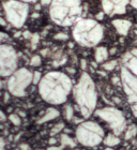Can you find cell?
Returning <instances> with one entry per match:
<instances>
[{"label": "cell", "mask_w": 137, "mask_h": 150, "mask_svg": "<svg viewBox=\"0 0 137 150\" xmlns=\"http://www.w3.org/2000/svg\"><path fill=\"white\" fill-rule=\"evenodd\" d=\"M6 24H8V21H6V19H3L2 17H0V26H2V27H6Z\"/></svg>", "instance_id": "cell-32"}, {"label": "cell", "mask_w": 137, "mask_h": 150, "mask_svg": "<svg viewBox=\"0 0 137 150\" xmlns=\"http://www.w3.org/2000/svg\"><path fill=\"white\" fill-rule=\"evenodd\" d=\"M63 129H64V123H63V122H59V123L55 125L53 128H52V130H50V136L57 135L58 133H60V132L62 131Z\"/></svg>", "instance_id": "cell-20"}, {"label": "cell", "mask_w": 137, "mask_h": 150, "mask_svg": "<svg viewBox=\"0 0 137 150\" xmlns=\"http://www.w3.org/2000/svg\"><path fill=\"white\" fill-rule=\"evenodd\" d=\"M54 39L58 41H66L68 39V35L66 33H64V32H59V33H56V35H54Z\"/></svg>", "instance_id": "cell-24"}, {"label": "cell", "mask_w": 137, "mask_h": 150, "mask_svg": "<svg viewBox=\"0 0 137 150\" xmlns=\"http://www.w3.org/2000/svg\"><path fill=\"white\" fill-rule=\"evenodd\" d=\"M132 110H133V112H134L135 117L137 118V103H135L133 106H132Z\"/></svg>", "instance_id": "cell-33"}, {"label": "cell", "mask_w": 137, "mask_h": 150, "mask_svg": "<svg viewBox=\"0 0 137 150\" xmlns=\"http://www.w3.org/2000/svg\"><path fill=\"white\" fill-rule=\"evenodd\" d=\"M112 24L120 35H128L132 26V23L130 21H128V19H121V18L112 19Z\"/></svg>", "instance_id": "cell-13"}, {"label": "cell", "mask_w": 137, "mask_h": 150, "mask_svg": "<svg viewBox=\"0 0 137 150\" xmlns=\"http://www.w3.org/2000/svg\"><path fill=\"white\" fill-rule=\"evenodd\" d=\"M121 83L129 102L137 103V76L130 72L125 67L121 69Z\"/></svg>", "instance_id": "cell-10"}, {"label": "cell", "mask_w": 137, "mask_h": 150, "mask_svg": "<svg viewBox=\"0 0 137 150\" xmlns=\"http://www.w3.org/2000/svg\"><path fill=\"white\" fill-rule=\"evenodd\" d=\"M95 115L108 123V125L114 130L115 134H120L125 127V118L123 114L114 107H104L95 112Z\"/></svg>", "instance_id": "cell-9"}, {"label": "cell", "mask_w": 137, "mask_h": 150, "mask_svg": "<svg viewBox=\"0 0 137 150\" xmlns=\"http://www.w3.org/2000/svg\"><path fill=\"white\" fill-rule=\"evenodd\" d=\"M39 41H40V35H39V33H33L32 37L30 38V42H31V48L32 50H34V48L37 47Z\"/></svg>", "instance_id": "cell-23"}, {"label": "cell", "mask_w": 137, "mask_h": 150, "mask_svg": "<svg viewBox=\"0 0 137 150\" xmlns=\"http://www.w3.org/2000/svg\"><path fill=\"white\" fill-rule=\"evenodd\" d=\"M102 16H103V13H101V14H99V15H97V18H99V19H102L103 18Z\"/></svg>", "instance_id": "cell-43"}, {"label": "cell", "mask_w": 137, "mask_h": 150, "mask_svg": "<svg viewBox=\"0 0 137 150\" xmlns=\"http://www.w3.org/2000/svg\"><path fill=\"white\" fill-rule=\"evenodd\" d=\"M0 119H1V120H4V119H6V116H4V114H3L1 110H0Z\"/></svg>", "instance_id": "cell-38"}, {"label": "cell", "mask_w": 137, "mask_h": 150, "mask_svg": "<svg viewBox=\"0 0 137 150\" xmlns=\"http://www.w3.org/2000/svg\"><path fill=\"white\" fill-rule=\"evenodd\" d=\"M116 52H117V50H116V48H112V50H110V52H109V54H110V55H114Z\"/></svg>", "instance_id": "cell-41"}, {"label": "cell", "mask_w": 137, "mask_h": 150, "mask_svg": "<svg viewBox=\"0 0 137 150\" xmlns=\"http://www.w3.org/2000/svg\"><path fill=\"white\" fill-rule=\"evenodd\" d=\"M23 2H26V3H30V2H35L37 0H20Z\"/></svg>", "instance_id": "cell-40"}, {"label": "cell", "mask_w": 137, "mask_h": 150, "mask_svg": "<svg viewBox=\"0 0 137 150\" xmlns=\"http://www.w3.org/2000/svg\"><path fill=\"white\" fill-rule=\"evenodd\" d=\"M123 64L131 73L137 76V48L132 50L130 53H126L122 58Z\"/></svg>", "instance_id": "cell-12"}, {"label": "cell", "mask_w": 137, "mask_h": 150, "mask_svg": "<svg viewBox=\"0 0 137 150\" xmlns=\"http://www.w3.org/2000/svg\"><path fill=\"white\" fill-rule=\"evenodd\" d=\"M52 1H53V0H41V4H42V6H48V4H49L50 6Z\"/></svg>", "instance_id": "cell-31"}, {"label": "cell", "mask_w": 137, "mask_h": 150, "mask_svg": "<svg viewBox=\"0 0 137 150\" xmlns=\"http://www.w3.org/2000/svg\"><path fill=\"white\" fill-rule=\"evenodd\" d=\"M73 90L71 78L66 73L50 71L44 75L39 83L40 97L46 103L60 105L66 103L68 94Z\"/></svg>", "instance_id": "cell-1"}, {"label": "cell", "mask_w": 137, "mask_h": 150, "mask_svg": "<svg viewBox=\"0 0 137 150\" xmlns=\"http://www.w3.org/2000/svg\"><path fill=\"white\" fill-rule=\"evenodd\" d=\"M64 118L68 120V121H71L72 119L74 118V108H73V106L72 105H66V107H64Z\"/></svg>", "instance_id": "cell-18"}, {"label": "cell", "mask_w": 137, "mask_h": 150, "mask_svg": "<svg viewBox=\"0 0 137 150\" xmlns=\"http://www.w3.org/2000/svg\"><path fill=\"white\" fill-rule=\"evenodd\" d=\"M129 3L130 0H102L103 12L110 17L121 15L126 12V6Z\"/></svg>", "instance_id": "cell-11"}, {"label": "cell", "mask_w": 137, "mask_h": 150, "mask_svg": "<svg viewBox=\"0 0 137 150\" xmlns=\"http://www.w3.org/2000/svg\"><path fill=\"white\" fill-rule=\"evenodd\" d=\"M33 83V73L26 68L17 69L6 81L8 90L12 96L23 98L26 96L27 89Z\"/></svg>", "instance_id": "cell-7"}, {"label": "cell", "mask_w": 137, "mask_h": 150, "mask_svg": "<svg viewBox=\"0 0 137 150\" xmlns=\"http://www.w3.org/2000/svg\"><path fill=\"white\" fill-rule=\"evenodd\" d=\"M24 37L25 38H31L32 37V35H30V32H25V33H24Z\"/></svg>", "instance_id": "cell-39"}, {"label": "cell", "mask_w": 137, "mask_h": 150, "mask_svg": "<svg viewBox=\"0 0 137 150\" xmlns=\"http://www.w3.org/2000/svg\"><path fill=\"white\" fill-rule=\"evenodd\" d=\"M4 147H6V142L2 137H0V150H6Z\"/></svg>", "instance_id": "cell-29"}, {"label": "cell", "mask_w": 137, "mask_h": 150, "mask_svg": "<svg viewBox=\"0 0 137 150\" xmlns=\"http://www.w3.org/2000/svg\"><path fill=\"white\" fill-rule=\"evenodd\" d=\"M41 63H42V58H41L40 55H34V56L31 57L30 59V66L31 67H40Z\"/></svg>", "instance_id": "cell-21"}, {"label": "cell", "mask_w": 137, "mask_h": 150, "mask_svg": "<svg viewBox=\"0 0 137 150\" xmlns=\"http://www.w3.org/2000/svg\"><path fill=\"white\" fill-rule=\"evenodd\" d=\"M130 3L132 4V6H134L135 9H137V0H130Z\"/></svg>", "instance_id": "cell-35"}, {"label": "cell", "mask_w": 137, "mask_h": 150, "mask_svg": "<svg viewBox=\"0 0 137 150\" xmlns=\"http://www.w3.org/2000/svg\"><path fill=\"white\" fill-rule=\"evenodd\" d=\"M75 135L77 142L83 146L94 147L104 139V130L97 122L85 121L77 127Z\"/></svg>", "instance_id": "cell-5"}, {"label": "cell", "mask_w": 137, "mask_h": 150, "mask_svg": "<svg viewBox=\"0 0 137 150\" xmlns=\"http://www.w3.org/2000/svg\"><path fill=\"white\" fill-rule=\"evenodd\" d=\"M2 87V83H1V81H0V88Z\"/></svg>", "instance_id": "cell-45"}, {"label": "cell", "mask_w": 137, "mask_h": 150, "mask_svg": "<svg viewBox=\"0 0 137 150\" xmlns=\"http://www.w3.org/2000/svg\"><path fill=\"white\" fill-rule=\"evenodd\" d=\"M41 150H43V149H41Z\"/></svg>", "instance_id": "cell-47"}, {"label": "cell", "mask_w": 137, "mask_h": 150, "mask_svg": "<svg viewBox=\"0 0 137 150\" xmlns=\"http://www.w3.org/2000/svg\"><path fill=\"white\" fill-rule=\"evenodd\" d=\"M117 64H118L117 60H110V61L102 63V68L105 70V71H112L114 69H116Z\"/></svg>", "instance_id": "cell-19"}, {"label": "cell", "mask_w": 137, "mask_h": 150, "mask_svg": "<svg viewBox=\"0 0 137 150\" xmlns=\"http://www.w3.org/2000/svg\"><path fill=\"white\" fill-rule=\"evenodd\" d=\"M2 6L8 23L17 29L22 28L29 14L28 3L20 0H8L2 3Z\"/></svg>", "instance_id": "cell-6"}, {"label": "cell", "mask_w": 137, "mask_h": 150, "mask_svg": "<svg viewBox=\"0 0 137 150\" xmlns=\"http://www.w3.org/2000/svg\"><path fill=\"white\" fill-rule=\"evenodd\" d=\"M135 131H136V129H135V127H131V128L129 129L128 132H126V134H125V138L126 139H129V138L132 137V134L135 135Z\"/></svg>", "instance_id": "cell-26"}, {"label": "cell", "mask_w": 137, "mask_h": 150, "mask_svg": "<svg viewBox=\"0 0 137 150\" xmlns=\"http://www.w3.org/2000/svg\"><path fill=\"white\" fill-rule=\"evenodd\" d=\"M60 143H61V147H70L73 148L76 146V143L72 137H70L68 135L66 134H62L60 136Z\"/></svg>", "instance_id": "cell-17"}, {"label": "cell", "mask_w": 137, "mask_h": 150, "mask_svg": "<svg viewBox=\"0 0 137 150\" xmlns=\"http://www.w3.org/2000/svg\"><path fill=\"white\" fill-rule=\"evenodd\" d=\"M9 120L12 122L14 125H22V119L17 114H11L9 116Z\"/></svg>", "instance_id": "cell-22"}, {"label": "cell", "mask_w": 137, "mask_h": 150, "mask_svg": "<svg viewBox=\"0 0 137 150\" xmlns=\"http://www.w3.org/2000/svg\"><path fill=\"white\" fill-rule=\"evenodd\" d=\"M20 149L22 150H29V146L26 144H22L20 145Z\"/></svg>", "instance_id": "cell-36"}, {"label": "cell", "mask_w": 137, "mask_h": 150, "mask_svg": "<svg viewBox=\"0 0 137 150\" xmlns=\"http://www.w3.org/2000/svg\"><path fill=\"white\" fill-rule=\"evenodd\" d=\"M103 143L107 146V147H115L117 145L120 144V138L116 136V134H108L107 136L104 137Z\"/></svg>", "instance_id": "cell-16"}, {"label": "cell", "mask_w": 137, "mask_h": 150, "mask_svg": "<svg viewBox=\"0 0 137 150\" xmlns=\"http://www.w3.org/2000/svg\"><path fill=\"white\" fill-rule=\"evenodd\" d=\"M68 72L72 73V74H74V73H75V70H73V69H68Z\"/></svg>", "instance_id": "cell-42"}, {"label": "cell", "mask_w": 137, "mask_h": 150, "mask_svg": "<svg viewBox=\"0 0 137 150\" xmlns=\"http://www.w3.org/2000/svg\"><path fill=\"white\" fill-rule=\"evenodd\" d=\"M47 53H48V50H41V55H43V56H47Z\"/></svg>", "instance_id": "cell-37"}, {"label": "cell", "mask_w": 137, "mask_h": 150, "mask_svg": "<svg viewBox=\"0 0 137 150\" xmlns=\"http://www.w3.org/2000/svg\"><path fill=\"white\" fill-rule=\"evenodd\" d=\"M73 97L84 118H88L97 106V93L95 84L87 72H83L79 81L73 86Z\"/></svg>", "instance_id": "cell-2"}, {"label": "cell", "mask_w": 137, "mask_h": 150, "mask_svg": "<svg viewBox=\"0 0 137 150\" xmlns=\"http://www.w3.org/2000/svg\"><path fill=\"white\" fill-rule=\"evenodd\" d=\"M42 77H43V76H42L41 72H39V71H34V73H33V84L39 85V83L41 81Z\"/></svg>", "instance_id": "cell-25"}, {"label": "cell", "mask_w": 137, "mask_h": 150, "mask_svg": "<svg viewBox=\"0 0 137 150\" xmlns=\"http://www.w3.org/2000/svg\"><path fill=\"white\" fill-rule=\"evenodd\" d=\"M8 101V93L4 94V102H6Z\"/></svg>", "instance_id": "cell-44"}, {"label": "cell", "mask_w": 137, "mask_h": 150, "mask_svg": "<svg viewBox=\"0 0 137 150\" xmlns=\"http://www.w3.org/2000/svg\"><path fill=\"white\" fill-rule=\"evenodd\" d=\"M106 150H112V149H106Z\"/></svg>", "instance_id": "cell-46"}, {"label": "cell", "mask_w": 137, "mask_h": 150, "mask_svg": "<svg viewBox=\"0 0 137 150\" xmlns=\"http://www.w3.org/2000/svg\"><path fill=\"white\" fill-rule=\"evenodd\" d=\"M60 115V112L56 108H54V107H49V108H47L45 114H44L42 117H41L39 120L37 121V125H43V123H46L48 121H52L54 119L58 118Z\"/></svg>", "instance_id": "cell-14"}, {"label": "cell", "mask_w": 137, "mask_h": 150, "mask_svg": "<svg viewBox=\"0 0 137 150\" xmlns=\"http://www.w3.org/2000/svg\"><path fill=\"white\" fill-rule=\"evenodd\" d=\"M108 56V50L104 46H99L95 50V53H94V58H95V62L97 63H104L107 60Z\"/></svg>", "instance_id": "cell-15"}, {"label": "cell", "mask_w": 137, "mask_h": 150, "mask_svg": "<svg viewBox=\"0 0 137 150\" xmlns=\"http://www.w3.org/2000/svg\"><path fill=\"white\" fill-rule=\"evenodd\" d=\"M83 6L81 0H53L49 6V17L62 27L72 26L81 19Z\"/></svg>", "instance_id": "cell-3"}, {"label": "cell", "mask_w": 137, "mask_h": 150, "mask_svg": "<svg viewBox=\"0 0 137 150\" xmlns=\"http://www.w3.org/2000/svg\"><path fill=\"white\" fill-rule=\"evenodd\" d=\"M8 38H9V35H6V33H4V32H0V43L3 42L4 40H6Z\"/></svg>", "instance_id": "cell-28"}, {"label": "cell", "mask_w": 137, "mask_h": 150, "mask_svg": "<svg viewBox=\"0 0 137 150\" xmlns=\"http://www.w3.org/2000/svg\"><path fill=\"white\" fill-rule=\"evenodd\" d=\"M73 38L79 45L85 47H93L102 41L104 28L101 24L90 18H81L74 24Z\"/></svg>", "instance_id": "cell-4"}, {"label": "cell", "mask_w": 137, "mask_h": 150, "mask_svg": "<svg viewBox=\"0 0 137 150\" xmlns=\"http://www.w3.org/2000/svg\"><path fill=\"white\" fill-rule=\"evenodd\" d=\"M56 143H57V139L55 137H53V136H52V137L48 139V144H49L50 146H54V145L56 144Z\"/></svg>", "instance_id": "cell-30"}, {"label": "cell", "mask_w": 137, "mask_h": 150, "mask_svg": "<svg viewBox=\"0 0 137 150\" xmlns=\"http://www.w3.org/2000/svg\"><path fill=\"white\" fill-rule=\"evenodd\" d=\"M47 150H62V147H56V146H49Z\"/></svg>", "instance_id": "cell-34"}, {"label": "cell", "mask_w": 137, "mask_h": 150, "mask_svg": "<svg viewBox=\"0 0 137 150\" xmlns=\"http://www.w3.org/2000/svg\"><path fill=\"white\" fill-rule=\"evenodd\" d=\"M18 56L15 48L8 44H0V76H11L17 70Z\"/></svg>", "instance_id": "cell-8"}, {"label": "cell", "mask_w": 137, "mask_h": 150, "mask_svg": "<svg viewBox=\"0 0 137 150\" xmlns=\"http://www.w3.org/2000/svg\"><path fill=\"white\" fill-rule=\"evenodd\" d=\"M81 68L83 71H85V70L87 69V61L85 59H81Z\"/></svg>", "instance_id": "cell-27"}]
</instances>
